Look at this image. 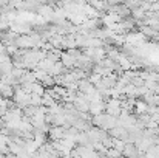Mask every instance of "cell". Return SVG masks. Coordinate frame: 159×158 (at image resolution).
<instances>
[{"label": "cell", "mask_w": 159, "mask_h": 158, "mask_svg": "<svg viewBox=\"0 0 159 158\" xmlns=\"http://www.w3.org/2000/svg\"><path fill=\"white\" fill-rule=\"evenodd\" d=\"M134 107H136V112H138L139 115H142V113H147L148 104H147L145 101H138V103H134Z\"/></svg>", "instance_id": "cell-1"}, {"label": "cell", "mask_w": 159, "mask_h": 158, "mask_svg": "<svg viewBox=\"0 0 159 158\" xmlns=\"http://www.w3.org/2000/svg\"><path fill=\"white\" fill-rule=\"evenodd\" d=\"M120 152L119 151H116V149H110V151H107V158H120Z\"/></svg>", "instance_id": "cell-2"}, {"label": "cell", "mask_w": 159, "mask_h": 158, "mask_svg": "<svg viewBox=\"0 0 159 158\" xmlns=\"http://www.w3.org/2000/svg\"><path fill=\"white\" fill-rule=\"evenodd\" d=\"M142 2H147V3H150V5H153L156 0H142Z\"/></svg>", "instance_id": "cell-3"}]
</instances>
